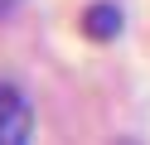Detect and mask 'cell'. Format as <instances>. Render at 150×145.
<instances>
[{
    "instance_id": "3957f363",
    "label": "cell",
    "mask_w": 150,
    "mask_h": 145,
    "mask_svg": "<svg viewBox=\"0 0 150 145\" xmlns=\"http://www.w3.org/2000/svg\"><path fill=\"white\" fill-rule=\"evenodd\" d=\"M10 5H15V0H0V15H5V10H10Z\"/></svg>"
},
{
    "instance_id": "6da1fadb",
    "label": "cell",
    "mask_w": 150,
    "mask_h": 145,
    "mask_svg": "<svg viewBox=\"0 0 150 145\" xmlns=\"http://www.w3.org/2000/svg\"><path fill=\"white\" fill-rule=\"evenodd\" d=\"M29 131H34L29 97L20 87L0 82V145H29Z\"/></svg>"
},
{
    "instance_id": "7a4b0ae2",
    "label": "cell",
    "mask_w": 150,
    "mask_h": 145,
    "mask_svg": "<svg viewBox=\"0 0 150 145\" xmlns=\"http://www.w3.org/2000/svg\"><path fill=\"white\" fill-rule=\"evenodd\" d=\"M82 34H87V39H102V44L116 39V34H121V10L111 5V0L87 5V10H82Z\"/></svg>"
}]
</instances>
